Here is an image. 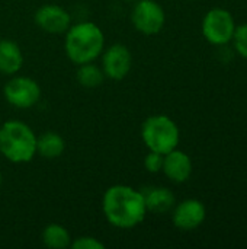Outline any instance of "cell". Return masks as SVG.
Returning <instances> with one entry per match:
<instances>
[{
    "mask_svg": "<svg viewBox=\"0 0 247 249\" xmlns=\"http://www.w3.org/2000/svg\"><path fill=\"white\" fill-rule=\"evenodd\" d=\"M102 210L106 220L118 229H132L147 214L144 194L128 185L109 187L102 198Z\"/></svg>",
    "mask_w": 247,
    "mask_h": 249,
    "instance_id": "6da1fadb",
    "label": "cell"
},
{
    "mask_svg": "<svg viewBox=\"0 0 247 249\" xmlns=\"http://www.w3.org/2000/svg\"><path fill=\"white\" fill-rule=\"evenodd\" d=\"M64 50L77 66L93 63L105 50V35L93 22H80L67 29Z\"/></svg>",
    "mask_w": 247,
    "mask_h": 249,
    "instance_id": "7a4b0ae2",
    "label": "cell"
},
{
    "mask_svg": "<svg viewBox=\"0 0 247 249\" xmlns=\"http://www.w3.org/2000/svg\"><path fill=\"white\" fill-rule=\"evenodd\" d=\"M0 153L13 163L31 162L36 155V136L29 125L9 120L0 127Z\"/></svg>",
    "mask_w": 247,
    "mask_h": 249,
    "instance_id": "3957f363",
    "label": "cell"
},
{
    "mask_svg": "<svg viewBox=\"0 0 247 249\" xmlns=\"http://www.w3.org/2000/svg\"><path fill=\"white\" fill-rule=\"evenodd\" d=\"M141 137L148 150L166 155L178 147L181 133L167 115H151L143 123Z\"/></svg>",
    "mask_w": 247,
    "mask_h": 249,
    "instance_id": "277c9868",
    "label": "cell"
},
{
    "mask_svg": "<svg viewBox=\"0 0 247 249\" xmlns=\"http://www.w3.org/2000/svg\"><path fill=\"white\" fill-rule=\"evenodd\" d=\"M236 23L226 9L210 10L202 20V35L213 45H224L233 39Z\"/></svg>",
    "mask_w": 247,
    "mask_h": 249,
    "instance_id": "5b68a950",
    "label": "cell"
},
{
    "mask_svg": "<svg viewBox=\"0 0 247 249\" xmlns=\"http://www.w3.org/2000/svg\"><path fill=\"white\" fill-rule=\"evenodd\" d=\"M134 28L144 35L159 34L166 22L163 7L156 0H138L131 13Z\"/></svg>",
    "mask_w": 247,
    "mask_h": 249,
    "instance_id": "8992f818",
    "label": "cell"
},
{
    "mask_svg": "<svg viewBox=\"0 0 247 249\" xmlns=\"http://www.w3.org/2000/svg\"><path fill=\"white\" fill-rule=\"evenodd\" d=\"M3 92H4L6 101L12 107L20 108V109L32 108L33 105L38 104L41 98L39 85L33 79L25 77V76H17V77L10 79L4 85Z\"/></svg>",
    "mask_w": 247,
    "mask_h": 249,
    "instance_id": "52a82bcc",
    "label": "cell"
},
{
    "mask_svg": "<svg viewBox=\"0 0 247 249\" xmlns=\"http://www.w3.org/2000/svg\"><path fill=\"white\" fill-rule=\"evenodd\" d=\"M132 66V55L128 47L122 44H114L103 50L102 70L106 77L112 80H122L127 77Z\"/></svg>",
    "mask_w": 247,
    "mask_h": 249,
    "instance_id": "ba28073f",
    "label": "cell"
},
{
    "mask_svg": "<svg viewBox=\"0 0 247 249\" xmlns=\"http://www.w3.org/2000/svg\"><path fill=\"white\" fill-rule=\"evenodd\" d=\"M35 23L48 34H63L71 26V16L58 4H44L35 12Z\"/></svg>",
    "mask_w": 247,
    "mask_h": 249,
    "instance_id": "9c48e42d",
    "label": "cell"
},
{
    "mask_svg": "<svg viewBox=\"0 0 247 249\" xmlns=\"http://www.w3.org/2000/svg\"><path fill=\"white\" fill-rule=\"evenodd\" d=\"M205 216V206L197 198H188L175 207L172 220L173 225L181 231H194L204 223Z\"/></svg>",
    "mask_w": 247,
    "mask_h": 249,
    "instance_id": "30bf717a",
    "label": "cell"
},
{
    "mask_svg": "<svg viewBox=\"0 0 247 249\" xmlns=\"http://www.w3.org/2000/svg\"><path fill=\"white\" fill-rule=\"evenodd\" d=\"M162 171L170 181L181 184L189 179L192 174V160L185 152L173 149L165 155Z\"/></svg>",
    "mask_w": 247,
    "mask_h": 249,
    "instance_id": "8fae6325",
    "label": "cell"
},
{
    "mask_svg": "<svg viewBox=\"0 0 247 249\" xmlns=\"http://www.w3.org/2000/svg\"><path fill=\"white\" fill-rule=\"evenodd\" d=\"M23 66V54L19 45L9 39L0 41V71L4 74H16Z\"/></svg>",
    "mask_w": 247,
    "mask_h": 249,
    "instance_id": "7c38bea8",
    "label": "cell"
},
{
    "mask_svg": "<svg viewBox=\"0 0 247 249\" xmlns=\"http://www.w3.org/2000/svg\"><path fill=\"white\" fill-rule=\"evenodd\" d=\"M144 200L147 212H153L156 214H165L175 207V196L169 188L165 187L148 190V193L144 194Z\"/></svg>",
    "mask_w": 247,
    "mask_h": 249,
    "instance_id": "4fadbf2b",
    "label": "cell"
},
{
    "mask_svg": "<svg viewBox=\"0 0 247 249\" xmlns=\"http://www.w3.org/2000/svg\"><path fill=\"white\" fill-rule=\"evenodd\" d=\"M64 149V139L54 131H45L39 137H36V153H39L45 159L60 158Z\"/></svg>",
    "mask_w": 247,
    "mask_h": 249,
    "instance_id": "5bb4252c",
    "label": "cell"
},
{
    "mask_svg": "<svg viewBox=\"0 0 247 249\" xmlns=\"http://www.w3.org/2000/svg\"><path fill=\"white\" fill-rule=\"evenodd\" d=\"M42 242L47 248L64 249L71 245V236L64 226L51 223L42 232Z\"/></svg>",
    "mask_w": 247,
    "mask_h": 249,
    "instance_id": "9a60e30c",
    "label": "cell"
},
{
    "mask_svg": "<svg viewBox=\"0 0 247 249\" xmlns=\"http://www.w3.org/2000/svg\"><path fill=\"white\" fill-rule=\"evenodd\" d=\"M105 80V73L100 67L93 63H86L79 66L77 70V82L87 89L99 88Z\"/></svg>",
    "mask_w": 247,
    "mask_h": 249,
    "instance_id": "2e32d148",
    "label": "cell"
},
{
    "mask_svg": "<svg viewBox=\"0 0 247 249\" xmlns=\"http://www.w3.org/2000/svg\"><path fill=\"white\" fill-rule=\"evenodd\" d=\"M234 47L237 53L247 58V23H243L240 26H236L234 35H233Z\"/></svg>",
    "mask_w": 247,
    "mask_h": 249,
    "instance_id": "e0dca14e",
    "label": "cell"
},
{
    "mask_svg": "<svg viewBox=\"0 0 247 249\" xmlns=\"http://www.w3.org/2000/svg\"><path fill=\"white\" fill-rule=\"evenodd\" d=\"M163 160H165V155L162 153H157V152H151L146 156L144 159V166L148 172L151 174H157L162 171L163 168Z\"/></svg>",
    "mask_w": 247,
    "mask_h": 249,
    "instance_id": "ac0fdd59",
    "label": "cell"
},
{
    "mask_svg": "<svg viewBox=\"0 0 247 249\" xmlns=\"http://www.w3.org/2000/svg\"><path fill=\"white\" fill-rule=\"evenodd\" d=\"M70 247L73 249H105V245L100 241H98L96 238H92V236L77 238L76 241L71 242Z\"/></svg>",
    "mask_w": 247,
    "mask_h": 249,
    "instance_id": "d6986e66",
    "label": "cell"
},
{
    "mask_svg": "<svg viewBox=\"0 0 247 249\" xmlns=\"http://www.w3.org/2000/svg\"><path fill=\"white\" fill-rule=\"evenodd\" d=\"M1 179H3V178H1V172H0V185H1Z\"/></svg>",
    "mask_w": 247,
    "mask_h": 249,
    "instance_id": "ffe728a7",
    "label": "cell"
},
{
    "mask_svg": "<svg viewBox=\"0 0 247 249\" xmlns=\"http://www.w3.org/2000/svg\"><path fill=\"white\" fill-rule=\"evenodd\" d=\"M0 41H1V36H0Z\"/></svg>",
    "mask_w": 247,
    "mask_h": 249,
    "instance_id": "44dd1931",
    "label": "cell"
}]
</instances>
